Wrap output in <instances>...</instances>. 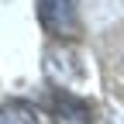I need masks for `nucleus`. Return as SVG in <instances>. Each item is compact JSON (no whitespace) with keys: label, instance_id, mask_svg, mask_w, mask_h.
I'll return each mask as SVG.
<instances>
[{"label":"nucleus","instance_id":"obj_1","mask_svg":"<svg viewBox=\"0 0 124 124\" xmlns=\"http://www.w3.org/2000/svg\"><path fill=\"white\" fill-rule=\"evenodd\" d=\"M38 21L55 38H79V7L76 0H38Z\"/></svg>","mask_w":124,"mask_h":124},{"label":"nucleus","instance_id":"obj_2","mask_svg":"<svg viewBox=\"0 0 124 124\" xmlns=\"http://www.w3.org/2000/svg\"><path fill=\"white\" fill-rule=\"evenodd\" d=\"M48 103L52 110L62 117V121H72V124H93V103L76 97V93H69L66 86H55L48 93Z\"/></svg>","mask_w":124,"mask_h":124},{"label":"nucleus","instance_id":"obj_3","mask_svg":"<svg viewBox=\"0 0 124 124\" xmlns=\"http://www.w3.org/2000/svg\"><path fill=\"white\" fill-rule=\"evenodd\" d=\"M0 124H38V110L28 100H7L0 103Z\"/></svg>","mask_w":124,"mask_h":124}]
</instances>
